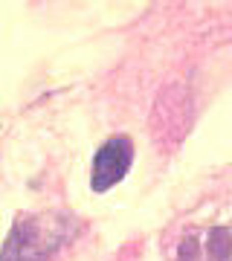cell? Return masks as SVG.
Segmentation results:
<instances>
[{
	"mask_svg": "<svg viewBox=\"0 0 232 261\" xmlns=\"http://www.w3.org/2000/svg\"><path fill=\"white\" fill-rule=\"evenodd\" d=\"M134 163V142L128 137H111L102 148L96 151L90 166V186L93 192H108L128 174Z\"/></svg>",
	"mask_w": 232,
	"mask_h": 261,
	"instance_id": "cell-3",
	"label": "cell"
},
{
	"mask_svg": "<svg viewBox=\"0 0 232 261\" xmlns=\"http://www.w3.org/2000/svg\"><path fill=\"white\" fill-rule=\"evenodd\" d=\"M79 221L64 212H29L12 224L0 247V261H49L73 241Z\"/></svg>",
	"mask_w": 232,
	"mask_h": 261,
	"instance_id": "cell-1",
	"label": "cell"
},
{
	"mask_svg": "<svg viewBox=\"0 0 232 261\" xmlns=\"http://www.w3.org/2000/svg\"><path fill=\"white\" fill-rule=\"evenodd\" d=\"M174 261H232V203L195 215L174 238Z\"/></svg>",
	"mask_w": 232,
	"mask_h": 261,
	"instance_id": "cell-2",
	"label": "cell"
}]
</instances>
